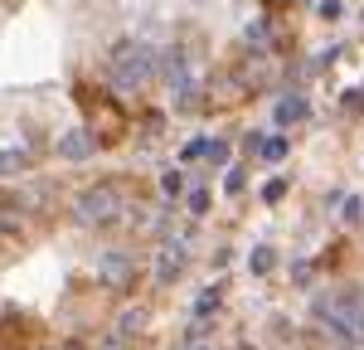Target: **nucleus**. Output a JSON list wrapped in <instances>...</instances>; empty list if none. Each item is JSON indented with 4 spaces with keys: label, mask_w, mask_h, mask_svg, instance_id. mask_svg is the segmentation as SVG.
<instances>
[{
    "label": "nucleus",
    "mask_w": 364,
    "mask_h": 350,
    "mask_svg": "<svg viewBox=\"0 0 364 350\" xmlns=\"http://www.w3.org/2000/svg\"><path fill=\"white\" fill-rule=\"evenodd\" d=\"M311 317L326 331H336L340 341H364V302L360 292H321L311 302Z\"/></svg>",
    "instance_id": "f257e3e1"
},
{
    "label": "nucleus",
    "mask_w": 364,
    "mask_h": 350,
    "mask_svg": "<svg viewBox=\"0 0 364 350\" xmlns=\"http://www.w3.org/2000/svg\"><path fill=\"white\" fill-rule=\"evenodd\" d=\"M151 73H156V54H151L146 44L127 39V44H117V49H112V83L122 88V92L141 88Z\"/></svg>",
    "instance_id": "f03ea898"
},
{
    "label": "nucleus",
    "mask_w": 364,
    "mask_h": 350,
    "mask_svg": "<svg viewBox=\"0 0 364 350\" xmlns=\"http://www.w3.org/2000/svg\"><path fill=\"white\" fill-rule=\"evenodd\" d=\"M117 214H122V190L117 185H92V190H83L78 195V204H73V219L83 224V229H102V224H117Z\"/></svg>",
    "instance_id": "7ed1b4c3"
},
{
    "label": "nucleus",
    "mask_w": 364,
    "mask_h": 350,
    "mask_svg": "<svg viewBox=\"0 0 364 350\" xmlns=\"http://www.w3.org/2000/svg\"><path fill=\"white\" fill-rule=\"evenodd\" d=\"M87 132L97 137V146H107V142H117L122 137V112H117L112 102H97V97H87Z\"/></svg>",
    "instance_id": "20e7f679"
},
{
    "label": "nucleus",
    "mask_w": 364,
    "mask_h": 350,
    "mask_svg": "<svg viewBox=\"0 0 364 350\" xmlns=\"http://www.w3.org/2000/svg\"><path fill=\"white\" fill-rule=\"evenodd\" d=\"M97 277H102V287L127 292V287H132V253H102V262H97Z\"/></svg>",
    "instance_id": "39448f33"
},
{
    "label": "nucleus",
    "mask_w": 364,
    "mask_h": 350,
    "mask_svg": "<svg viewBox=\"0 0 364 350\" xmlns=\"http://www.w3.org/2000/svg\"><path fill=\"white\" fill-rule=\"evenodd\" d=\"M180 272H185V243L175 238V243H166L156 253V282H175Z\"/></svg>",
    "instance_id": "423d86ee"
},
{
    "label": "nucleus",
    "mask_w": 364,
    "mask_h": 350,
    "mask_svg": "<svg viewBox=\"0 0 364 350\" xmlns=\"http://www.w3.org/2000/svg\"><path fill=\"white\" fill-rule=\"evenodd\" d=\"M92 151H97V137H92V132H63V137H58V156H63V161H87V156H92Z\"/></svg>",
    "instance_id": "0eeeda50"
},
{
    "label": "nucleus",
    "mask_w": 364,
    "mask_h": 350,
    "mask_svg": "<svg viewBox=\"0 0 364 350\" xmlns=\"http://www.w3.org/2000/svg\"><path fill=\"white\" fill-rule=\"evenodd\" d=\"M141 326H146V307H132L127 317L117 321V336H112V341H117V346H127V341H136V336H141Z\"/></svg>",
    "instance_id": "6e6552de"
},
{
    "label": "nucleus",
    "mask_w": 364,
    "mask_h": 350,
    "mask_svg": "<svg viewBox=\"0 0 364 350\" xmlns=\"http://www.w3.org/2000/svg\"><path fill=\"white\" fill-rule=\"evenodd\" d=\"M306 117V97H282L277 107H272V122L277 127H291V122H301Z\"/></svg>",
    "instance_id": "1a4fd4ad"
},
{
    "label": "nucleus",
    "mask_w": 364,
    "mask_h": 350,
    "mask_svg": "<svg viewBox=\"0 0 364 350\" xmlns=\"http://www.w3.org/2000/svg\"><path fill=\"white\" fill-rule=\"evenodd\" d=\"M29 171V151H0V175H25Z\"/></svg>",
    "instance_id": "9d476101"
},
{
    "label": "nucleus",
    "mask_w": 364,
    "mask_h": 350,
    "mask_svg": "<svg viewBox=\"0 0 364 350\" xmlns=\"http://www.w3.org/2000/svg\"><path fill=\"white\" fill-rule=\"evenodd\" d=\"M272 262H277V253H272L267 243H257V248H252V258H248V267L257 272V277H267V272H272Z\"/></svg>",
    "instance_id": "9b49d317"
},
{
    "label": "nucleus",
    "mask_w": 364,
    "mask_h": 350,
    "mask_svg": "<svg viewBox=\"0 0 364 350\" xmlns=\"http://www.w3.org/2000/svg\"><path fill=\"white\" fill-rule=\"evenodd\" d=\"M257 151H262V161H282L287 156V137H267V142H257Z\"/></svg>",
    "instance_id": "f8f14e48"
},
{
    "label": "nucleus",
    "mask_w": 364,
    "mask_h": 350,
    "mask_svg": "<svg viewBox=\"0 0 364 350\" xmlns=\"http://www.w3.org/2000/svg\"><path fill=\"white\" fill-rule=\"evenodd\" d=\"M180 161H209V142H185L180 146Z\"/></svg>",
    "instance_id": "ddd939ff"
},
{
    "label": "nucleus",
    "mask_w": 364,
    "mask_h": 350,
    "mask_svg": "<svg viewBox=\"0 0 364 350\" xmlns=\"http://www.w3.org/2000/svg\"><path fill=\"white\" fill-rule=\"evenodd\" d=\"M190 214H209V190H204V185H195V190H190Z\"/></svg>",
    "instance_id": "4468645a"
},
{
    "label": "nucleus",
    "mask_w": 364,
    "mask_h": 350,
    "mask_svg": "<svg viewBox=\"0 0 364 350\" xmlns=\"http://www.w3.org/2000/svg\"><path fill=\"white\" fill-rule=\"evenodd\" d=\"M161 190H166V195H180V190H185V171H166Z\"/></svg>",
    "instance_id": "2eb2a0df"
},
{
    "label": "nucleus",
    "mask_w": 364,
    "mask_h": 350,
    "mask_svg": "<svg viewBox=\"0 0 364 350\" xmlns=\"http://www.w3.org/2000/svg\"><path fill=\"white\" fill-rule=\"evenodd\" d=\"M214 307H219V287H209V292H204V297H199L195 317H209V312H214Z\"/></svg>",
    "instance_id": "dca6fc26"
},
{
    "label": "nucleus",
    "mask_w": 364,
    "mask_h": 350,
    "mask_svg": "<svg viewBox=\"0 0 364 350\" xmlns=\"http://www.w3.org/2000/svg\"><path fill=\"white\" fill-rule=\"evenodd\" d=\"M282 195H287V180H267V185H262V200L267 204H277Z\"/></svg>",
    "instance_id": "f3484780"
},
{
    "label": "nucleus",
    "mask_w": 364,
    "mask_h": 350,
    "mask_svg": "<svg viewBox=\"0 0 364 350\" xmlns=\"http://www.w3.org/2000/svg\"><path fill=\"white\" fill-rule=\"evenodd\" d=\"M224 190H228V195H238V190H243V171H228L224 175Z\"/></svg>",
    "instance_id": "a211bd4d"
},
{
    "label": "nucleus",
    "mask_w": 364,
    "mask_h": 350,
    "mask_svg": "<svg viewBox=\"0 0 364 350\" xmlns=\"http://www.w3.org/2000/svg\"><path fill=\"white\" fill-rule=\"evenodd\" d=\"M248 44H267V25H248Z\"/></svg>",
    "instance_id": "6ab92c4d"
},
{
    "label": "nucleus",
    "mask_w": 364,
    "mask_h": 350,
    "mask_svg": "<svg viewBox=\"0 0 364 350\" xmlns=\"http://www.w3.org/2000/svg\"><path fill=\"white\" fill-rule=\"evenodd\" d=\"M58 350H83V341H63V346H58Z\"/></svg>",
    "instance_id": "aec40b11"
},
{
    "label": "nucleus",
    "mask_w": 364,
    "mask_h": 350,
    "mask_svg": "<svg viewBox=\"0 0 364 350\" xmlns=\"http://www.w3.org/2000/svg\"><path fill=\"white\" fill-rule=\"evenodd\" d=\"M243 350H252V346H243Z\"/></svg>",
    "instance_id": "412c9836"
}]
</instances>
